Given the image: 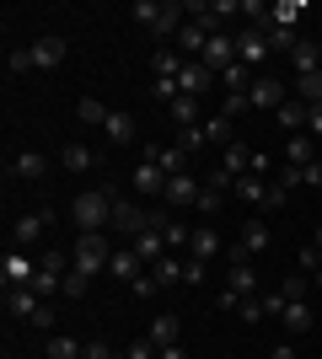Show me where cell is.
<instances>
[{
	"mask_svg": "<svg viewBox=\"0 0 322 359\" xmlns=\"http://www.w3.org/2000/svg\"><path fill=\"white\" fill-rule=\"evenodd\" d=\"M76 231H113V188H81L70 198Z\"/></svg>",
	"mask_w": 322,
	"mask_h": 359,
	"instance_id": "obj_1",
	"label": "cell"
},
{
	"mask_svg": "<svg viewBox=\"0 0 322 359\" xmlns=\"http://www.w3.org/2000/svg\"><path fill=\"white\" fill-rule=\"evenodd\" d=\"M135 22L156 38H177L188 22V6L183 0H135Z\"/></svg>",
	"mask_w": 322,
	"mask_h": 359,
	"instance_id": "obj_2",
	"label": "cell"
},
{
	"mask_svg": "<svg viewBox=\"0 0 322 359\" xmlns=\"http://www.w3.org/2000/svg\"><path fill=\"white\" fill-rule=\"evenodd\" d=\"M70 257H76V273H86V279L107 273V263H113L107 231H81V236H76V247H70Z\"/></svg>",
	"mask_w": 322,
	"mask_h": 359,
	"instance_id": "obj_3",
	"label": "cell"
},
{
	"mask_svg": "<svg viewBox=\"0 0 322 359\" xmlns=\"http://www.w3.org/2000/svg\"><path fill=\"white\" fill-rule=\"evenodd\" d=\"M247 102L263 107V113H279V107L290 102V86H285L279 75H253V86H247Z\"/></svg>",
	"mask_w": 322,
	"mask_h": 359,
	"instance_id": "obj_4",
	"label": "cell"
},
{
	"mask_svg": "<svg viewBox=\"0 0 322 359\" xmlns=\"http://www.w3.org/2000/svg\"><path fill=\"white\" fill-rule=\"evenodd\" d=\"M32 279H38V263H32L27 252L6 247V257H0V285H6V290H27Z\"/></svg>",
	"mask_w": 322,
	"mask_h": 359,
	"instance_id": "obj_5",
	"label": "cell"
},
{
	"mask_svg": "<svg viewBox=\"0 0 322 359\" xmlns=\"http://www.w3.org/2000/svg\"><path fill=\"white\" fill-rule=\"evenodd\" d=\"M204 194V182L194 177V172H177V177H167V194H161V204L167 210H194Z\"/></svg>",
	"mask_w": 322,
	"mask_h": 359,
	"instance_id": "obj_6",
	"label": "cell"
},
{
	"mask_svg": "<svg viewBox=\"0 0 322 359\" xmlns=\"http://www.w3.org/2000/svg\"><path fill=\"white\" fill-rule=\"evenodd\" d=\"M204 70H215V75H226L231 70V65H242V60H236V32H215V38H210V43H204Z\"/></svg>",
	"mask_w": 322,
	"mask_h": 359,
	"instance_id": "obj_7",
	"label": "cell"
},
{
	"mask_svg": "<svg viewBox=\"0 0 322 359\" xmlns=\"http://www.w3.org/2000/svg\"><path fill=\"white\" fill-rule=\"evenodd\" d=\"M156 210H145V204H129V198H113V231H129V236H140V231H156Z\"/></svg>",
	"mask_w": 322,
	"mask_h": 359,
	"instance_id": "obj_8",
	"label": "cell"
},
{
	"mask_svg": "<svg viewBox=\"0 0 322 359\" xmlns=\"http://www.w3.org/2000/svg\"><path fill=\"white\" fill-rule=\"evenodd\" d=\"M48 225H54V210H48V204H43V210H32V215H22V220L11 225V247H16V252H27Z\"/></svg>",
	"mask_w": 322,
	"mask_h": 359,
	"instance_id": "obj_9",
	"label": "cell"
},
{
	"mask_svg": "<svg viewBox=\"0 0 322 359\" xmlns=\"http://www.w3.org/2000/svg\"><path fill=\"white\" fill-rule=\"evenodd\" d=\"M32 70H60L65 65V38L60 32H43V38H32Z\"/></svg>",
	"mask_w": 322,
	"mask_h": 359,
	"instance_id": "obj_10",
	"label": "cell"
},
{
	"mask_svg": "<svg viewBox=\"0 0 322 359\" xmlns=\"http://www.w3.org/2000/svg\"><path fill=\"white\" fill-rule=\"evenodd\" d=\"M6 177H16V182H43L48 177V156H43V150H22L16 161H6Z\"/></svg>",
	"mask_w": 322,
	"mask_h": 359,
	"instance_id": "obj_11",
	"label": "cell"
},
{
	"mask_svg": "<svg viewBox=\"0 0 322 359\" xmlns=\"http://www.w3.org/2000/svg\"><path fill=\"white\" fill-rule=\"evenodd\" d=\"M236 60H242L247 70L258 75V65L269 60V38H263L258 27H242V32H236Z\"/></svg>",
	"mask_w": 322,
	"mask_h": 359,
	"instance_id": "obj_12",
	"label": "cell"
},
{
	"mask_svg": "<svg viewBox=\"0 0 322 359\" xmlns=\"http://www.w3.org/2000/svg\"><path fill=\"white\" fill-rule=\"evenodd\" d=\"M215 86V70H204L199 60H188L183 70H177V97H199L204 102V91Z\"/></svg>",
	"mask_w": 322,
	"mask_h": 359,
	"instance_id": "obj_13",
	"label": "cell"
},
{
	"mask_svg": "<svg viewBox=\"0 0 322 359\" xmlns=\"http://www.w3.org/2000/svg\"><path fill=\"white\" fill-rule=\"evenodd\" d=\"M140 156H145V161H156V166H161V172H167V177H177V172H188V150H183V145H145V150H140Z\"/></svg>",
	"mask_w": 322,
	"mask_h": 359,
	"instance_id": "obj_14",
	"label": "cell"
},
{
	"mask_svg": "<svg viewBox=\"0 0 322 359\" xmlns=\"http://www.w3.org/2000/svg\"><path fill=\"white\" fill-rule=\"evenodd\" d=\"M129 247H135V257L145 263V269H156V263L167 257V236H161V231H140V236L129 241Z\"/></svg>",
	"mask_w": 322,
	"mask_h": 359,
	"instance_id": "obj_15",
	"label": "cell"
},
{
	"mask_svg": "<svg viewBox=\"0 0 322 359\" xmlns=\"http://www.w3.org/2000/svg\"><path fill=\"white\" fill-rule=\"evenodd\" d=\"M6 311L11 316H27V322H38V311H43V295L38 290H6Z\"/></svg>",
	"mask_w": 322,
	"mask_h": 359,
	"instance_id": "obj_16",
	"label": "cell"
},
{
	"mask_svg": "<svg viewBox=\"0 0 322 359\" xmlns=\"http://www.w3.org/2000/svg\"><path fill=\"white\" fill-rule=\"evenodd\" d=\"M102 135H107V145H135V135H140V123H135V113H107V123H102Z\"/></svg>",
	"mask_w": 322,
	"mask_h": 359,
	"instance_id": "obj_17",
	"label": "cell"
},
{
	"mask_svg": "<svg viewBox=\"0 0 322 359\" xmlns=\"http://www.w3.org/2000/svg\"><path fill=\"white\" fill-rule=\"evenodd\" d=\"M172 43H177V54H183V60H204V43H210V32H204L199 22H183V32H177Z\"/></svg>",
	"mask_w": 322,
	"mask_h": 359,
	"instance_id": "obj_18",
	"label": "cell"
},
{
	"mask_svg": "<svg viewBox=\"0 0 322 359\" xmlns=\"http://www.w3.org/2000/svg\"><path fill=\"white\" fill-rule=\"evenodd\" d=\"M231 194L242 198V204H253V210H263V194H269V177H258V172H242V177L231 182Z\"/></svg>",
	"mask_w": 322,
	"mask_h": 359,
	"instance_id": "obj_19",
	"label": "cell"
},
{
	"mask_svg": "<svg viewBox=\"0 0 322 359\" xmlns=\"http://www.w3.org/2000/svg\"><path fill=\"white\" fill-rule=\"evenodd\" d=\"M145 338H151L156 348H172L177 338H183V322H177V311H161V316L151 322V332H145Z\"/></svg>",
	"mask_w": 322,
	"mask_h": 359,
	"instance_id": "obj_20",
	"label": "cell"
},
{
	"mask_svg": "<svg viewBox=\"0 0 322 359\" xmlns=\"http://www.w3.org/2000/svg\"><path fill=\"white\" fill-rule=\"evenodd\" d=\"M236 247H242V252H269V220H263V215L242 220V236H236Z\"/></svg>",
	"mask_w": 322,
	"mask_h": 359,
	"instance_id": "obj_21",
	"label": "cell"
},
{
	"mask_svg": "<svg viewBox=\"0 0 322 359\" xmlns=\"http://www.w3.org/2000/svg\"><path fill=\"white\" fill-rule=\"evenodd\" d=\"M183 54H177V48H167V43H161V48H151V75H156V81H177V70H183Z\"/></svg>",
	"mask_w": 322,
	"mask_h": 359,
	"instance_id": "obj_22",
	"label": "cell"
},
{
	"mask_svg": "<svg viewBox=\"0 0 322 359\" xmlns=\"http://www.w3.org/2000/svg\"><path fill=\"white\" fill-rule=\"evenodd\" d=\"M97 161H102V156H97L92 145H60V166H65V172H76V177H81V172H92Z\"/></svg>",
	"mask_w": 322,
	"mask_h": 359,
	"instance_id": "obj_23",
	"label": "cell"
},
{
	"mask_svg": "<svg viewBox=\"0 0 322 359\" xmlns=\"http://www.w3.org/2000/svg\"><path fill=\"white\" fill-rule=\"evenodd\" d=\"M135 188H140V194H156V198H161V194H167V172H161L156 161H145V156H140V166H135Z\"/></svg>",
	"mask_w": 322,
	"mask_h": 359,
	"instance_id": "obj_24",
	"label": "cell"
},
{
	"mask_svg": "<svg viewBox=\"0 0 322 359\" xmlns=\"http://www.w3.org/2000/svg\"><path fill=\"white\" fill-rule=\"evenodd\" d=\"M107 273H113V279H123V285H135L140 273H145V263L135 257V247H119V252H113V263H107Z\"/></svg>",
	"mask_w": 322,
	"mask_h": 359,
	"instance_id": "obj_25",
	"label": "cell"
},
{
	"mask_svg": "<svg viewBox=\"0 0 322 359\" xmlns=\"http://www.w3.org/2000/svg\"><path fill=\"white\" fill-rule=\"evenodd\" d=\"M220 252V236H215V225H194V241H188V257L194 263H210Z\"/></svg>",
	"mask_w": 322,
	"mask_h": 359,
	"instance_id": "obj_26",
	"label": "cell"
},
{
	"mask_svg": "<svg viewBox=\"0 0 322 359\" xmlns=\"http://www.w3.org/2000/svg\"><path fill=\"white\" fill-rule=\"evenodd\" d=\"M167 113H172V123H177V129H199V113H204V102L199 97H177V102H167Z\"/></svg>",
	"mask_w": 322,
	"mask_h": 359,
	"instance_id": "obj_27",
	"label": "cell"
},
{
	"mask_svg": "<svg viewBox=\"0 0 322 359\" xmlns=\"http://www.w3.org/2000/svg\"><path fill=\"white\" fill-rule=\"evenodd\" d=\"M183 269H188V257H183V252H167V257L151 269V279H156L161 290H167V285H183Z\"/></svg>",
	"mask_w": 322,
	"mask_h": 359,
	"instance_id": "obj_28",
	"label": "cell"
},
{
	"mask_svg": "<svg viewBox=\"0 0 322 359\" xmlns=\"http://www.w3.org/2000/svg\"><path fill=\"white\" fill-rule=\"evenodd\" d=\"M279 322H285V332H290V338H307V332H311V306H307V300H290Z\"/></svg>",
	"mask_w": 322,
	"mask_h": 359,
	"instance_id": "obj_29",
	"label": "cell"
},
{
	"mask_svg": "<svg viewBox=\"0 0 322 359\" xmlns=\"http://www.w3.org/2000/svg\"><path fill=\"white\" fill-rule=\"evenodd\" d=\"M307 113H311V107L301 102V97H290V102L279 107L274 118H279V129H290V135H307Z\"/></svg>",
	"mask_w": 322,
	"mask_h": 359,
	"instance_id": "obj_30",
	"label": "cell"
},
{
	"mask_svg": "<svg viewBox=\"0 0 322 359\" xmlns=\"http://www.w3.org/2000/svg\"><path fill=\"white\" fill-rule=\"evenodd\" d=\"M263 38H269V54H295V48L307 43V38H301L295 27H269Z\"/></svg>",
	"mask_w": 322,
	"mask_h": 359,
	"instance_id": "obj_31",
	"label": "cell"
},
{
	"mask_svg": "<svg viewBox=\"0 0 322 359\" xmlns=\"http://www.w3.org/2000/svg\"><path fill=\"white\" fill-rule=\"evenodd\" d=\"M220 172H226L231 182L242 177V172H253V150H247V145H236V140H231V145H226V166H220Z\"/></svg>",
	"mask_w": 322,
	"mask_h": 359,
	"instance_id": "obj_32",
	"label": "cell"
},
{
	"mask_svg": "<svg viewBox=\"0 0 322 359\" xmlns=\"http://www.w3.org/2000/svg\"><path fill=\"white\" fill-rule=\"evenodd\" d=\"M301 11H307V0H279V6H269V22H274V27H295Z\"/></svg>",
	"mask_w": 322,
	"mask_h": 359,
	"instance_id": "obj_33",
	"label": "cell"
},
{
	"mask_svg": "<svg viewBox=\"0 0 322 359\" xmlns=\"http://www.w3.org/2000/svg\"><path fill=\"white\" fill-rule=\"evenodd\" d=\"M307 161H317L311 156V135H290L285 140V166H307Z\"/></svg>",
	"mask_w": 322,
	"mask_h": 359,
	"instance_id": "obj_34",
	"label": "cell"
},
{
	"mask_svg": "<svg viewBox=\"0 0 322 359\" xmlns=\"http://www.w3.org/2000/svg\"><path fill=\"white\" fill-rule=\"evenodd\" d=\"M290 70H295V75H311V70H322V54H317V43H311V38H307V43H301V48L290 54Z\"/></svg>",
	"mask_w": 322,
	"mask_h": 359,
	"instance_id": "obj_35",
	"label": "cell"
},
{
	"mask_svg": "<svg viewBox=\"0 0 322 359\" xmlns=\"http://www.w3.org/2000/svg\"><path fill=\"white\" fill-rule=\"evenodd\" d=\"M295 97L307 107H317L322 102V70H311V75H295Z\"/></svg>",
	"mask_w": 322,
	"mask_h": 359,
	"instance_id": "obj_36",
	"label": "cell"
},
{
	"mask_svg": "<svg viewBox=\"0 0 322 359\" xmlns=\"http://www.w3.org/2000/svg\"><path fill=\"white\" fill-rule=\"evenodd\" d=\"M48 359H86V344H76V338L54 332V338H48Z\"/></svg>",
	"mask_w": 322,
	"mask_h": 359,
	"instance_id": "obj_37",
	"label": "cell"
},
{
	"mask_svg": "<svg viewBox=\"0 0 322 359\" xmlns=\"http://www.w3.org/2000/svg\"><path fill=\"white\" fill-rule=\"evenodd\" d=\"M107 113H113V107L97 102V97H81V107H76V118H81V123H97V129L107 123Z\"/></svg>",
	"mask_w": 322,
	"mask_h": 359,
	"instance_id": "obj_38",
	"label": "cell"
},
{
	"mask_svg": "<svg viewBox=\"0 0 322 359\" xmlns=\"http://www.w3.org/2000/svg\"><path fill=\"white\" fill-rule=\"evenodd\" d=\"M247 107H253V102H247V91H226V102L215 107V113H220V118H231V123H236V118H242V113H247Z\"/></svg>",
	"mask_w": 322,
	"mask_h": 359,
	"instance_id": "obj_39",
	"label": "cell"
},
{
	"mask_svg": "<svg viewBox=\"0 0 322 359\" xmlns=\"http://www.w3.org/2000/svg\"><path fill=\"white\" fill-rule=\"evenodd\" d=\"M220 86H226V91H247V86H253V70H247V65H231V70L220 75Z\"/></svg>",
	"mask_w": 322,
	"mask_h": 359,
	"instance_id": "obj_40",
	"label": "cell"
},
{
	"mask_svg": "<svg viewBox=\"0 0 322 359\" xmlns=\"http://www.w3.org/2000/svg\"><path fill=\"white\" fill-rule=\"evenodd\" d=\"M27 70H32V48H11L6 54V75L16 81V75H27Z\"/></svg>",
	"mask_w": 322,
	"mask_h": 359,
	"instance_id": "obj_41",
	"label": "cell"
},
{
	"mask_svg": "<svg viewBox=\"0 0 322 359\" xmlns=\"http://www.w3.org/2000/svg\"><path fill=\"white\" fill-rule=\"evenodd\" d=\"M199 129H204V140H226V145H231V118H220V113H210Z\"/></svg>",
	"mask_w": 322,
	"mask_h": 359,
	"instance_id": "obj_42",
	"label": "cell"
},
{
	"mask_svg": "<svg viewBox=\"0 0 322 359\" xmlns=\"http://www.w3.org/2000/svg\"><path fill=\"white\" fill-rule=\"evenodd\" d=\"M279 295L285 300H307V273H285V279H279Z\"/></svg>",
	"mask_w": 322,
	"mask_h": 359,
	"instance_id": "obj_43",
	"label": "cell"
},
{
	"mask_svg": "<svg viewBox=\"0 0 322 359\" xmlns=\"http://www.w3.org/2000/svg\"><path fill=\"white\" fill-rule=\"evenodd\" d=\"M86 285H92V279L70 269V273H65V290H60V295H65V300H81V295H86Z\"/></svg>",
	"mask_w": 322,
	"mask_h": 359,
	"instance_id": "obj_44",
	"label": "cell"
},
{
	"mask_svg": "<svg viewBox=\"0 0 322 359\" xmlns=\"http://www.w3.org/2000/svg\"><path fill=\"white\" fill-rule=\"evenodd\" d=\"M285 306H290V300L279 295V285H274V290H263V316H285Z\"/></svg>",
	"mask_w": 322,
	"mask_h": 359,
	"instance_id": "obj_45",
	"label": "cell"
},
{
	"mask_svg": "<svg viewBox=\"0 0 322 359\" xmlns=\"http://www.w3.org/2000/svg\"><path fill=\"white\" fill-rule=\"evenodd\" d=\"M242 300H247V295H236V290L226 285V290H220V295H215V306H220V311H226V316H236V311H242Z\"/></svg>",
	"mask_w": 322,
	"mask_h": 359,
	"instance_id": "obj_46",
	"label": "cell"
},
{
	"mask_svg": "<svg viewBox=\"0 0 322 359\" xmlns=\"http://www.w3.org/2000/svg\"><path fill=\"white\" fill-rule=\"evenodd\" d=\"M156 290H161V285H156V279H151V269H145V273L135 279V285H129V295H135V300H151Z\"/></svg>",
	"mask_w": 322,
	"mask_h": 359,
	"instance_id": "obj_47",
	"label": "cell"
},
{
	"mask_svg": "<svg viewBox=\"0 0 322 359\" xmlns=\"http://www.w3.org/2000/svg\"><path fill=\"white\" fill-rule=\"evenodd\" d=\"M156 354H161V348H156L151 338H135V344L123 348V359H156Z\"/></svg>",
	"mask_w": 322,
	"mask_h": 359,
	"instance_id": "obj_48",
	"label": "cell"
},
{
	"mask_svg": "<svg viewBox=\"0 0 322 359\" xmlns=\"http://www.w3.org/2000/svg\"><path fill=\"white\" fill-rule=\"evenodd\" d=\"M301 269H307V273L322 269V247H317V241H307V247H301Z\"/></svg>",
	"mask_w": 322,
	"mask_h": 359,
	"instance_id": "obj_49",
	"label": "cell"
},
{
	"mask_svg": "<svg viewBox=\"0 0 322 359\" xmlns=\"http://www.w3.org/2000/svg\"><path fill=\"white\" fill-rule=\"evenodd\" d=\"M285 198H290V188H279V182H269V194H263V210H285Z\"/></svg>",
	"mask_w": 322,
	"mask_h": 359,
	"instance_id": "obj_50",
	"label": "cell"
},
{
	"mask_svg": "<svg viewBox=\"0 0 322 359\" xmlns=\"http://www.w3.org/2000/svg\"><path fill=\"white\" fill-rule=\"evenodd\" d=\"M177 145H183V150H199L204 145V129H177Z\"/></svg>",
	"mask_w": 322,
	"mask_h": 359,
	"instance_id": "obj_51",
	"label": "cell"
},
{
	"mask_svg": "<svg viewBox=\"0 0 322 359\" xmlns=\"http://www.w3.org/2000/svg\"><path fill=\"white\" fill-rule=\"evenodd\" d=\"M307 135H311V140H322V102L307 113Z\"/></svg>",
	"mask_w": 322,
	"mask_h": 359,
	"instance_id": "obj_52",
	"label": "cell"
},
{
	"mask_svg": "<svg viewBox=\"0 0 322 359\" xmlns=\"http://www.w3.org/2000/svg\"><path fill=\"white\" fill-rule=\"evenodd\" d=\"M156 97H167V102H177V81H151Z\"/></svg>",
	"mask_w": 322,
	"mask_h": 359,
	"instance_id": "obj_53",
	"label": "cell"
},
{
	"mask_svg": "<svg viewBox=\"0 0 322 359\" xmlns=\"http://www.w3.org/2000/svg\"><path fill=\"white\" fill-rule=\"evenodd\" d=\"M204 279V263H194V257H188V269H183V285H199Z\"/></svg>",
	"mask_w": 322,
	"mask_h": 359,
	"instance_id": "obj_54",
	"label": "cell"
},
{
	"mask_svg": "<svg viewBox=\"0 0 322 359\" xmlns=\"http://www.w3.org/2000/svg\"><path fill=\"white\" fill-rule=\"evenodd\" d=\"M156 359H188V348H183V344H172V348H161Z\"/></svg>",
	"mask_w": 322,
	"mask_h": 359,
	"instance_id": "obj_55",
	"label": "cell"
},
{
	"mask_svg": "<svg viewBox=\"0 0 322 359\" xmlns=\"http://www.w3.org/2000/svg\"><path fill=\"white\" fill-rule=\"evenodd\" d=\"M269 359H295V344H279V348H274Z\"/></svg>",
	"mask_w": 322,
	"mask_h": 359,
	"instance_id": "obj_56",
	"label": "cell"
},
{
	"mask_svg": "<svg viewBox=\"0 0 322 359\" xmlns=\"http://www.w3.org/2000/svg\"><path fill=\"white\" fill-rule=\"evenodd\" d=\"M311 43H317V54H322V27H317V38H311Z\"/></svg>",
	"mask_w": 322,
	"mask_h": 359,
	"instance_id": "obj_57",
	"label": "cell"
},
{
	"mask_svg": "<svg viewBox=\"0 0 322 359\" xmlns=\"http://www.w3.org/2000/svg\"><path fill=\"white\" fill-rule=\"evenodd\" d=\"M311 241H317V247H322V225H317V236H311Z\"/></svg>",
	"mask_w": 322,
	"mask_h": 359,
	"instance_id": "obj_58",
	"label": "cell"
},
{
	"mask_svg": "<svg viewBox=\"0 0 322 359\" xmlns=\"http://www.w3.org/2000/svg\"><path fill=\"white\" fill-rule=\"evenodd\" d=\"M317 290H322V269H317Z\"/></svg>",
	"mask_w": 322,
	"mask_h": 359,
	"instance_id": "obj_59",
	"label": "cell"
},
{
	"mask_svg": "<svg viewBox=\"0 0 322 359\" xmlns=\"http://www.w3.org/2000/svg\"><path fill=\"white\" fill-rule=\"evenodd\" d=\"M6 359H16V354H6Z\"/></svg>",
	"mask_w": 322,
	"mask_h": 359,
	"instance_id": "obj_60",
	"label": "cell"
}]
</instances>
